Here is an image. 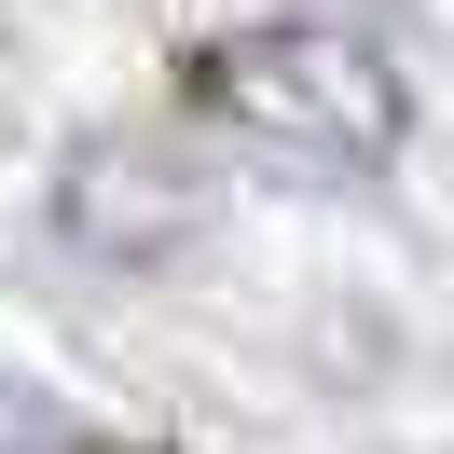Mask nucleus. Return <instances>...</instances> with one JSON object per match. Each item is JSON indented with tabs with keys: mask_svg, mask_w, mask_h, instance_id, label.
Instances as JSON below:
<instances>
[{
	"mask_svg": "<svg viewBox=\"0 0 454 454\" xmlns=\"http://www.w3.org/2000/svg\"><path fill=\"white\" fill-rule=\"evenodd\" d=\"M193 111L303 179H386L413 138V69L358 14H248L193 56Z\"/></svg>",
	"mask_w": 454,
	"mask_h": 454,
	"instance_id": "1",
	"label": "nucleus"
},
{
	"mask_svg": "<svg viewBox=\"0 0 454 454\" xmlns=\"http://www.w3.org/2000/svg\"><path fill=\"white\" fill-rule=\"evenodd\" d=\"M0 454H111L83 413H69L56 386H28V372H0Z\"/></svg>",
	"mask_w": 454,
	"mask_h": 454,
	"instance_id": "2",
	"label": "nucleus"
}]
</instances>
